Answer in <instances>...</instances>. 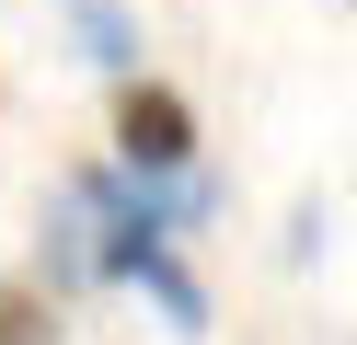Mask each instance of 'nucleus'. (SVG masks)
Wrapping results in <instances>:
<instances>
[{
	"instance_id": "obj_1",
	"label": "nucleus",
	"mask_w": 357,
	"mask_h": 345,
	"mask_svg": "<svg viewBox=\"0 0 357 345\" xmlns=\"http://www.w3.org/2000/svg\"><path fill=\"white\" fill-rule=\"evenodd\" d=\"M116 173H139V184H173V173H196V104L173 81H116Z\"/></svg>"
},
{
	"instance_id": "obj_2",
	"label": "nucleus",
	"mask_w": 357,
	"mask_h": 345,
	"mask_svg": "<svg viewBox=\"0 0 357 345\" xmlns=\"http://www.w3.org/2000/svg\"><path fill=\"white\" fill-rule=\"evenodd\" d=\"M70 35L93 69H116V81H139V12L127 0H70Z\"/></svg>"
},
{
	"instance_id": "obj_3",
	"label": "nucleus",
	"mask_w": 357,
	"mask_h": 345,
	"mask_svg": "<svg viewBox=\"0 0 357 345\" xmlns=\"http://www.w3.org/2000/svg\"><path fill=\"white\" fill-rule=\"evenodd\" d=\"M0 345H58V299L35 276H0Z\"/></svg>"
}]
</instances>
